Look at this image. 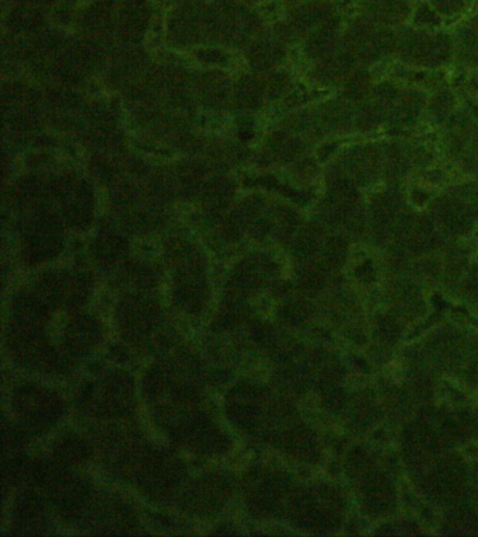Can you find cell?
I'll use <instances>...</instances> for the list:
<instances>
[{
	"mask_svg": "<svg viewBox=\"0 0 478 537\" xmlns=\"http://www.w3.org/2000/svg\"><path fill=\"white\" fill-rule=\"evenodd\" d=\"M348 171L355 182L365 184L378 171V153L369 148L352 150L348 155Z\"/></svg>",
	"mask_w": 478,
	"mask_h": 537,
	"instance_id": "cell-1",
	"label": "cell"
},
{
	"mask_svg": "<svg viewBox=\"0 0 478 537\" xmlns=\"http://www.w3.org/2000/svg\"><path fill=\"white\" fill-rule=\"evenodd\" d=\"M459 204L466 209H478V187H463L460 190V195L457 198Z\"/></svg>",
	"mask_w": 478,
	"mask_h": 537,
	"instance_id": "cell-4",
	"label": "cell"
},
{
	"mask_svg": "<svg viewBox=\"0 0 478 537\" xmlns=\"http://www.w3.org/2000/svg\"><path fill=\"white\" fill-rule=\"evenodd\" d=\"M380 116L382 112L375 105H364L355 111V121L357 123V125L362 127L378 124L380 121Z\"/></svg>",
	"mask_w": 478,
	"mask_h": 537,
	"instance_id": "cell-3",
	"label": "cell"
},
{
	"mask_svg": "<svg viewBox=\"0 0 478 537\" xmlns=\"http://www.w3.org/2000/svg\"><path fill=\"white\" fill-rule=\"evenodd\" d=\"M418 111H420V103L412 97H405L397 101L396 107L391 111V119L397 125H407L412 123Z\"/></svg>",
	"mask_w": 478,
	"mask_h": 537,
	"instance_id": "cell-2",
	"label": "cell"
}]
</instances>
